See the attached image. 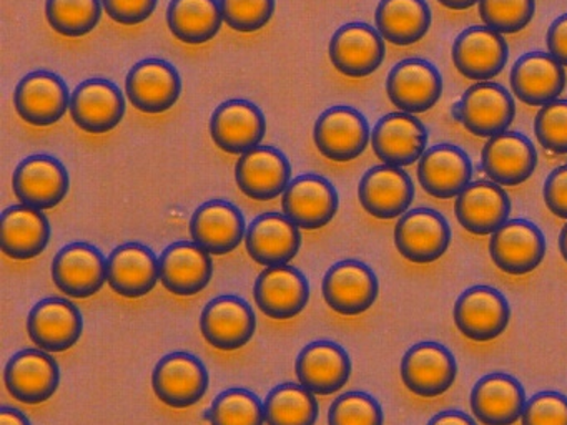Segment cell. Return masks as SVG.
I'll list each match as a JSON object with an SVG mask.
<instances>
[{"label": "cell", "instance_id": "6da1fadb", "mask_svg": "<svg viewBox=\"0 0 567 425\" xmlns=\"http://www.w3.org/2000/svg\"><path fill=\"white\" fill-rule=\"evenodd\" d=\"M210 387V374L202 359L190 352L164 355L152 372V388L162 404L172 408L197 405Z\"/></svg>", "mask_w": 567, "mask_h": 425}, {"label": "cell", "instance_id": "7a4b0ae2", "mask_svg": "<svg viewBox=\"0 0 567 425\" xmlns=\"http://www.w3.org/2000/svg\"><path fill=\"white\" fill-rule=\"evenodd\" d=\"M321 292L328 308L337 314L353 318L373 308L380 294V281L367 262L343 259L324 272Z\"/></svg>", "mask_w": 567, "mask_h": 425}, {"label": "cell", "instance_id": "3957f363", "mask_svg": "<svg viewBox=\"0 0 567 425\" xmlns=\"http://www.w3.org/2000/svg\"><path fill=\"white\" fill-rule=\"evenodd\" d=\"M313 142L324 158L338 163L351 162L363 155L371 142L370 123L353 106H330L315 122Z\"/></svg>", "mask_w": 567, "mask_h": 425}, {"label": "cell", "instance_id": "277c9868", "mask_svg": "<svg viewBox=\"0 0 567 425\" xmlns=\"http://www.w3.org/2000/svg\"><path fill=\"white\" fill-rule=\"evenodd\" d=\"M71 176L61 159L48 153H35L19 163L12 175V189L22 205L31 208H55L69 195Z\"/></svg>", "mask_w": 567, "mask_h": 425}, {"label": "cell", "instance_id": "5b68a950", "mask_svg": "<svg viewBox=\"0 0 567 425\" xmlns=\"http://www.w3.org/2000/svg\"><path fill=\"white\" fill-rule=\"evenodd\" d=\"M453 319L457 331L470 341H494L509 325V301L493 286H473L461 292L454 304Z\"/></svg>", "mask_w": 567, "mask_h": 425}, {"label": "cell", "instance_id": "8992f818", "mask_svg": "<svg viewBox=\"0 0 567 425\" xmlns=\"http://www.w3.org/2000/svg\"><path fill=\"white\" fill-rule=\"evenodd\" d=\"M451 226L436 209L414 208L394 226V245L406 261L431 265L443 258L451 245Z\"/></svg>", "mask_w": 567, "mask_h": 425}, {"label": "cell", "instance_id": "52a82bcc", "mask_svg": "<svg viewBox=\"0 0 567 425\" xmlns=\"http://www.w3.org/2000/svg\"><path fill=\"white\" fill-rule=\"evenodd\" d=\"M51 274L55 288L69 298H92L107 282V258L91 242H71L54 256Z\"/></svg>", "mask_w": 567, "mask_h": 425}, {"label": "cell", "instance_id": "ba28073f", "mask_svg": "<svg viewBox=\"0 0 567 425\" xmlns=\"http://www.w3.org/2000/svg\"><path fill=\"white\" fill-rule=\"evenodd\" d=\"M400 372L408 391L417 397L434 398L446 394L456 381L457 362L446 345L417 342L401 359Z\"/></svg>", "mask_w": 567, "mask_h": 425}, {"label": "cell", "instance_id": "9c48e42d", "mask_svg": "<svg viewBox=\"0 0 567 425\" xmlns=\"http://www.w3.org/2000/svg\"><path fill=\"white\" fill-rule=\"evenodd\" d=\"M457 120L480 138H493L507 132L516 116V103L509 90L496 82L471 85L456 105Z\"/></svg>", "mask_w": 567, "mask_h": 425}, {"label": "cell", "instance_id": "30bf717a", "mask_svg": "<svg viewBox=\"0 0 567 425\" xmlns=\"http://www.w3.org/2000/svg\"><path fill=\"white\" fill-rule=\"evenodd\" d=\"M4 384L16 401L39 405L54 397L61 385V367L51 352L22 349L4 367Z\"/></svg>", "mask_w": 567, "mask_h": 425}, {"label": "cell", "instance_id": "8fae6325", "mask_svg": "<svg viewBox=\"0 0 567 425\" xmlns=\"http://www.w3.org/2000/svg\"><path fill=\"white\" fill-rule=\"evenodd\" d=\"M340 208V196L330 179L317 173H305L291 179L281 195V211L300 229L315 231L333 221Z\"/></svg>", "mask_w": 567, "mask_h": 425}, {"label": "cell", "instance_id": "7c38bea8", "mask_svg": "<svg viewBox=\"0 0 567 425\" xmlns=\"http://www.w3.org/2000/svg\"><path fill=\"white\" fill-rule=\"evenodd\" d=\"M71 90L58 73L35 70L22 76L16 86L18 115L32 126H52L71 110Z\"/></svg>", "mask_w": 567, "mask_h": 425}, {"label": "cell", "instance_id": "4fadbf2b", "mask_svg": "<svg viewBox=\"0 0 567 425\" xmlns=\"http://www.w3.org/2000/svg\"><path fill=\"white\" fill-rule=\"evenodd\" d=\"M257 331L254 308L240 296L224 294L207 302L200 314V332L218 351L245 348Z\"/></svg>", "mask_w": 567, "mask_h": 425}, {"label": "cell", "instance_id": "5bb4252c", "mask_svg": "<svg viewBox=\"0 0 567 425\" xmlns=\"http://www.w3.org/2000/svg\"><path fill=\"white\" fill-rule=\"evenodd\" d=\"M125 95L138 112L161 115L174 108L181 99V73L167 60H141L127 73Z\"/></svg>", "mask_w": 567, "mask_h": 425}, {"label": "cell", "instance_id": "9a60e30c", "mask_svg": "<svg viewBox=\"0 0 567 425\" xmlns=\"http://www.w3.org/2000/svg\"><path fill=\"white\" fill-rule=\"evenodd\" d=\"M386 93L400 112L424 113L433 108L443 95V75L430 60H401L388 73Z\"/></svg>", "mask_w": 567, "mask_h": 425}, {"label": "cell", "instance_id": "2e32d148", "mask_svg": "<svg viewBox=\"0 0 567 425\" xmlns=\"http://www.w3.org/2000/svg\"><path fill=\"white\" fill-rule=\"evenodd\" d=\"M489 256L506 274L526 276L546 258V238L529 219H509L491 235Z\"/></svg>", "mask_w": 567, "mask_h": 425}, {"label": "cell", "instance_id": "e0dca14e", "mask_svg": "<svg viewBox=\"0 0 567 425\" xmlns=\"http://www.w3.org/2000/svg\"><path fill=\"white\" fill-rule=\"evenodd\" d=\"M328 53L341 75L364 79L383 65L386 45L377 27L364 22H350L333 33Z\"/></svg>", "mask_w": 567, "mask_h": 425}, {"label": "cell", "instance_id": "ac0fdd59", "mask_svg": "<svg viewBox=\"0 0 567 425\" xmlns=\"http://www.w3.org/2000/svg\"><path fill=\"white\" fill-rule=\"evenodd\" d=\"M255 304L267 318L287 321L297 318L310 302V282L291 265L270 266L254 286Z\"/></svg>", "mask_w": 567, "mask_h": 425}, {"label": "cell", "instance_id": "d6986e66", "mask_svg": "<svg viewBox=\"0 0 567 425\" xmlns=\"http://www.w3.org/2000/svg\"><path fill=\"white\" fill-rule=\"evenodd\" d=\"M267 133V118L250 100L231 99L220 103L210 118V136L228 155H245L260 146Z\"/></svg>", "mask_w": 567, "mask_h": 425}, {"label": "cell", "instance_id": "ffe728a7", "mask_svg": "<svg viewBox=\"0 0 567 425\" xmlns=\"http://www.w3.org/2000/svg\"><path fill=\"white\" fill-rule=\"evenodd\" d=\"M84 318L68 298L42 299L28 315V334L42 351L65 352L81 341Z\"/></svg>", "mask_w": 567, "mask_h": 425}, {"label": "cell", "instance_id": "44dd1931", "mask_svg": "<svg viewBox=\"0 0 567 425\" xmlns=\"http://www.w3.org/2000/svg\"><path fill=\"white\" fill-rule=\"evenodd\" d=\"M125 110V96L117 83L107 79H87L72 92L69 112L82 132L102 135L121 125Z\"/></svg>", "mask_w": 567, "mask_h": 425}, {"label": "cell", "instance_id": "7402d4cb", "mask_svg": "<svg viewBox=\"0 0 567 425\" xmlns=\"http://www.w3.org/2000/svg\"><path fill=\"white\" fill-rule=\"evenodd\" d=\"M451 56L461 75L476 82H489L506 66L509 45L503 33L486 25H473L456 37Z\"/></svg>", "mask_w": 567, "mask_h": 425}, {"label": "cell", "instance_id": "603a6c76", "mask_svg": "<svg viewBox=\"0 0 567 425\" xmlns=\"http://www.w3.org/2000/svg\"><path fill=\"white\" fill-rule=\"evenodd\" d=\"M358 199L377 219L401 218L414 201V183L400 166L377 165L361 176Z\"/></svg>", "mask_w": 567, "mask_h": 425}, {"label": "cell", "instance_id": "cb8c5ba5", "mask_svg": "<svg viewBox=\"0 0 567 425\" xmlns=\"http://www.w3.org/2000/svg\"><path fill=\"white\" fill-rule=\"evenodd\" d=\"M353 365L343 345L330 339L310 342L295 361L298 382L315 395H331L350 381Z\"/></svg>", "mask_w": 567, "mask_h": 425}, {"label": "cell", "instance_id": "d4e9b609", "mask_svg": "<svg viewBox=\"0 0 567 425\" xmlns=\"http://www.w3.org/2000/svg\"><path fill=\"white\" fill-rule=\"evenodd\" d=\"M291 163L275 146L260 145L238 158L235 182L250 199L271 201L284 195L291 183Z\"/></svg>", "mask_w": 567, "mask_h": 425}, {"label": "cell", "instance_id": "484cf974", "mask_svg": "<svg viewBox=\"0 0 567 425\" xmlns=\"http://www.w3.org/2000/svg\"><path fill=\"white\" fill-rule=\"evenodd\" d=\"M247 229L244 212L227 199L202 203L190 218L192 241L214 256L234 252L245 242Z\"/></svg>", "mask_w": 567, "mask_h": 425}, {"label": "cell", "instance_id": "4316f807", "mask_svg": "<svg viewBox=\"0 0 567 425\" xmlns=\"http://www.w3.org/2000/svg\"><path fill=\"white\" fill-rule=\"evenodd\" d=\"M371 146L384 165L403 168L420 162L426 152L427 129L411 113H388L371 129Z\"/></svg>", "mask_w": 567, "mask_h": 425}, {"label": "cell", "instance_id": "83f0119b", "mask_svg": "<svg viewBox=\"0 0 567 425\" xmlns=\"http://www.w3.org/2000/svg\"><path fill=\"white\" fill-rule=\"evenodd\" d=\"M481 165L491 182L519 186L536 172L537 149L523 133L507 129L484 143Z\"/></svg>", "mask_w": 567, "mask_h": 425}, {"label": "cell", "instance_id": "f1b7e54d", "mask_svg": "<svg viewBox=\"0 0 567 425\" xmlns=\"http://www.w3.org/2000/svg\"><path fill=\"white\" fill-rule=\"evenodd\" d=\"M301 241L300 228L284 212L268 211L248 225L245 248L255 262L270 268L290 265L300 252Z\"/></svg>", "mask_w": 567, "mask_h": 425}, {"label": "cell", "instance_id": "f546056e", "mask_svg": "<svg viewBox=\"0 0 567 425\" xmlns=\"http://www.w3.org/2000/svg\"><path fill=\"white\" fill-rule=\"evenodd\" d=\"M416 173L427 195L437 199L457 198L473 179V163L460 146L437 143L421 156Z\"/></svg>", "mask_w": 567, "mask_h": 425}, {"label": "cell", "instance_id": "4dcf8cb0", "mask_svg": "<svg viewBox=\"0 0 567 425\" xmlns=\"http://www.w3.org/2000/svg\"><path fill=\"white\" fill-rule=\"evenodd\" d=\"M161 282L172 294L192 298L204 291L214 278V259L195 241L168 245L158 258Z\"/></svg>", "mask_w": 567, "mask_h": 425}, {"label": "cell", "instance_id": "1f68e13d", "mask_svg": "<svg viewBox=\"0 0 567 425\" xmlns=\"http://www.w3.org/2000/svg\"><path fill=\"white\" fill-rule=\"evenodd\" d=\"M161 281V265L154 249L142 242H124L107 258V284L115 294L138 299Z\"/></svg>", "mask_w": 567, "mask_h": 425}, {"label": "cell", "instance_id": "d6a6232c", "mask_svg": "<svg viewBox=\"0 0 567 425\" xmlns=\"http://www.w3.org/2000/svg\"><path fill=\"white\" fill-rule=\"evenodd\" d=\"M509 82L517 100L544 106L566 90V69L549 52H527L514 62Z\"/></svg>", "mask_w": 567, "mask_h": 425}, {"label": "cell", "instance_id": "836d02e7", "mask_svg": "<svg viewBox=\"0 0 567 425\" xmlns=\"http://www.w3.org/2000/svg\"><path fill=\"white\" fill-rule=\"evenodd\" d=\"M454 212L460 226L471 235H493L509 221V195L491 179H477L460 193L454 203Z\"/></svg>", "mask_w": 567, "mask_h": 425}, {"label": "cell", "instance_id": "e575fe53", "mask_svg": "<svg viewBox=\"0 0 567 425\" xmlns=\"http://www.w3.org/2000/svg\"><path fill=\"white\" fill-rule=\"evenodd\" d=\"M523 384L506 372L484 375L470 395L471 411L483 425H513L526 407Z\"/></svg>", "mask_w": 567, "mask_h": 425}, {"label": "cell", "instance_id": "d590c367", "mask_svg": "<svg viewBox=\"0 0 567 425\" xmlns=\"http://www.w3.org/2000/svg\"><path fill=\"white\" fill-rule=\"evenodd\" d=\"M51 222L41 209L9 206L0 216V249L16 261L38 258L51 241Z\"/></svg>", "mask_w": 567, "mask_h": 425}, {"label": "cell", "instance_id": "8d00e7d4", "mask_svg": "<svg viewBox=\"0 0 567 425\" xmlns=\"http://www.w3.org/2000/svg\"><path fill=\"white\" fill-rule=\"evenodd\" d=\"M433 13L426 0H380L374 23L386 42L413 45L430 32Z\"/></svg>", "mask_w": 567, "mask_h": 425}, {"label": "cell", "instance_id": "74e56055", "mask_svg": "<svg viewBox=\"0 0 567 425\" xmlns=\"http://www.w3.org/2000/svg\"><path fill=\"white\" fill-rule=\"evenodd\" d=\"M224 15L218 0H171L167 25L172 35L187 45L210 42L220 32Z\"/></svg>", "mask_w": 567, "mask_h": 425}, {"label": "cell", "instance_id": "f35d334b", "mask_svg": "<svg viewBox=\"0 0 567 425\" xmlns=\"http://www.w3.org/2000/svg\"><path fill=\"white\" fill-rule=\"evenodd\" d=\"M264 411L267 425H317L320 404L300 382H281L268 392Z\"/></svg>", "mask_w": 567, "mask_h": 425}, {"label": "cell", "instance_id": "ab89813d", "mask_svg": "<svg viewBox=\"0 0 567 425\" xmlns=\"http://www.w3.org/2000/svg\"><path fill=\"white\" fill-rule=\"evenodd\" d=\"M102 9V0H45V19L55 32L79 39L94 32Z\"/></svg>", "mask_w": 567, "mask_h": 425}, {"label": "cell", "instance_id": "60d3db41", "mask_svg": "<svg viewBox=\"0 0 567 425\" xmlns=\"http://www.w3.org/2000/svg\"><path fill=\"white\" fill-rule=\"evenodd\" d=\"M210 425H265L264 402L248 388L220 392L207 414Z\"/></svg>", "mask_w": 567, "mask_h": 425}, {"label": "cell", "instance_id": "b9f144b4", "mask_svg": "<svg viewBox=\"0 0 567 425\" xmlns=\"http://www.w3.org/2000/svg\"><path fill=\"white\" fill-rule=\"evenodd\" d=\"M384 414L380 402L363 391L338 395L328 411V425H383Z\"/></svg>", "mask_w": 567, "mask_h": 425}, {"label": "cell", "instance_id": "7bdbcfd3", "mask_svg": "<svg viewBox=\"0 0 567 425\" xmlns=\"http://www.w3.org/2000/svg\"><path fill=\"white\" fill-rule=\"evenodd\" d=\"M477 6L484 25L503 35L526 29L536 13V0H480Z\"/></svg>", "mask_w": 567, "mask_h": 425}, {"label": "cell", "instance_id": "ee69618b", "mask_svg": "<svg viewBox=\"0 0 567 425\" xmlns=\"http://www.w3.org/2000/svg\"><path fill=\"white\" fill-rule=\"evenodd\" d=\"M227 27L235 32L254 33L274 19L275 0H218Z\"/></svg>", "mask_w": 567, "mask_h": 425}, {"label": "cell", "instance_id": "f6af8a7d", "mask_svg": "<svg viewBox=\"0 0 567 425\" xmlns=\"http://www.w3.org/2000/svg\"><path fill=\"white\" fill-rule=\"evenodd\" d=\"M534 135L547 152L567 155V100L540 106L534 120Z\"/></svg>", "mask_w": 567, "mask_h": 425}, {"label": "cell", "instance_id": "bcb514c9", "mask_svg": "<svg viewBox=\"0 0 567 425\" xmlns=\"http://www.w3.org/2000/svg\"><path fill=\"white\" fill-rule=\"evenodd\" d=\"M523 425H567V397L560 392L543 391L527 398L520 415Z\"/></svg>", "mask_w": 567, "mask_h": 425}, {"label": "cell", "instance_id": "7dc6e473", "mask_svg": "<svg viewBox=\"0 0 567 425\" xmlns=\"http://www.w3.org/2000/svg\"><path fill=\"white\" fill-rule=\"evenodd\" d=\"M102 3L114 22L132 27L151 19L158 0H102Z\"/></svg>", "mask_w": 567, "mask_h": 425}, {"label": "cell", "instance_id": "c3c4849f", "mask_svg": "<svg viewBox=\"0 0 567 425\" xmlns=\"http://www.w3.org/2000/svg\"><path fill=\"white\" fill-rule=\"evenodd\" d=\"M543 198L554 216L567 221V165L557 166L549 173L544 182Z\"/></svg>", "mask_w": 567, "mask_h": 425}, {"label": "cell", "instance_id": "681fc988", "mask_svg": "<svg viewBox=\"0 0 567 425\" xmlns=\"http://www.w3.org/2000/svg\"><path fill=\"white\" fill-rule=\"evenodd\" d=\"M547 50L563 66H567V13L557 17L546 35Z\"/></svg>", "mask_w": 567, "mask_h": 425}, {"label": "cell", "instance_id": "f907efd6", "mask_svg": "<svg viewBox=\"0 0 567 425\" xmlns=\"http://www.w3.org/2000/svg\"><path fill=\"white\" fill-rule=\"evenodd\" d=\"M427 425H477L471 415L461 411H443L434 415Z\"/></svg>", "mask_w": 567, "mask_h": 425}, {"label": "cell", "instance_id": "816d5d0a", "mask_svg": "<svg viewBox=\"0 0 567 425\" xmlns=\"http://www.w3.org/2000/svg\"><path fill=\"white\" fill-rule=\"evenodd\" d=\"M0 425H32L28 415L19 408L4 407L0 408Z\"/></svg>", "mask_w": 567, "mask_h": 425}, {"label": "cell", "instance_id": "f5cc1de1", "mask_svg": "<svg viewBox=\"0 0 567 425\" xmlns=\"http://www.w3.org/2000/svg\"><path fill=\"white\" fill-rule=\"evenodd\" d=\"M437 2L450 10H467L480 3V0H437Z\"/></svg>", "mask_w": 567, "mask_h": 425}, {"label": "cell", "instance_id": "db71d44e", "mask_svg": "<svg viewBox=\"0 0 567 425\" xmlns=\"http://www.w3.org/2000/svg\"><path fill=\"white\" fill-rule=\"evenodd\" d=\"M559 251H560V256H563L564 261L567 262V222H566V225H564V228L560 229Z\"/></svg>", "mask_w": 567, "mask_h": 425}]
</instances>
